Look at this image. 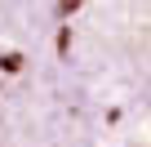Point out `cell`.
Here are the masks:
<instances>
[{"instance_id":"cell-1","label":"cell","mask_w":151,"mask_h":147,"mask_svg":"<svg viewBox=\"0 0 151 147\" xmlns=\"http://www.w3.org/2000/svg\"><path fill=\"white\" fill-rule=\"evenodd\" d=\"M0 147H151V0H0Z\"/></svg>"}]
</instances>
